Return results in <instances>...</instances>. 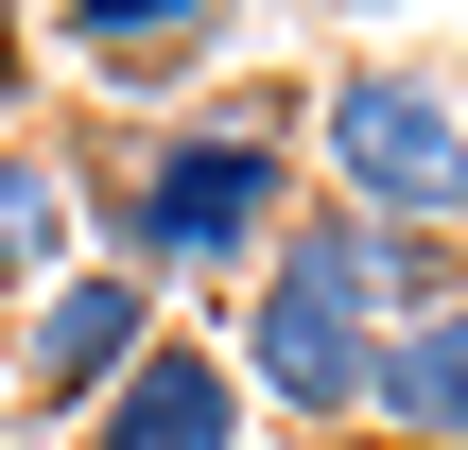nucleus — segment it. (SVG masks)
<instances>
[{"mask_svg":"<svg viewBox=\"0 0 468 450\" xmlns=\"http://www.w3.org/2000/svg\"><path fill=\"white\" fill-rule=\"evenodd\" d=\"M365 434H382V450H468V295H452V312H417V330L382 347Z\"/></svg>","mask_w":468,"mask_h":450,"instance_id":"0eeeda50","label":"nucleus"},{"mask_svg":"<svg viewBox=\"0 0 468 450\" xmlns=\"http://www.w3.org/2000/svg\"><path fill=\"white\" fill-rule=\"evenodd\" d=\"M243 416H261V399H243V364H226V347H191V330H156V347L104 382V416H87L69 450H261Z\"/></svg>","mask_w":468,"mask_h":450,"instance_id":"39448f33","label":"nucleus"},{"mask_svg":"<svg viewBox=\"0 0 468 450\" xmlns=\"http://www.w3.org/2000/svg\"><path fill=\"white\" fill-rule=\"evenodd\" d=\"M17 87H35V35L0 17V139H17Z\"/></svg>","mask_w":468,"mask_h":450,"instance_id":"1a4fd4ad","label":"nucleus"},{"mask_svg":"<svg viewBox=\"0 0 468 450\" xmlns=\"http://www.w3.org/2000/svg\"><path fill=\"white\" fill-rule=\"evenodd\" d=\"M139 347H156V295H139L122 260H69V277H52V295L17 312V399L87 434V416H104V382H122Z\"/></svg>","mask_w":468,"mask_h":450,"instance_id":"20e7f679","label":"nucleus"},{"mask_svg":"<svg viewBox=\"0 0 468 450\" xmlns=\"http://www.w3.org/2000/svg\"><path fill=\"white\" fill-rule=\"evenodd\" d=\"M243 399H278L295 434H365V382H382V330L347 312V295H313L295 260H261L243 277Z\"/></svg>","mask_w":468,"mask_h":450,"instance_id":"7ed1b4c3","label":"nucleus"},{"mask_svg":"<svg viewBox=\"0 0 468 450\" xmlns=\"http://www.w3.org/2000/svg\"><path fill=\"white\" fill-rule=\"evenodd\" d=\"M313 208L399 225V243H452L468 225V104L417 52H330L313 69Z\"/></svg>","mask_w":468,"mask_h":450,"instance_id":"f03ea898","label":"nucleus"},{"mask_svg":"<svg viewBox=\"0 0 468 450\" xmlns=\"http://www.w3.org/2000/svg\"><path fill=\"white\" fill-rule=\"evenodd\" d=\"M69 225H87V191H69V156H35V139H0V312H35V295L69 277Z\"/></svg>","mask_w":468,"mask_h":450,"instance_id":"6e6552de","label":"nucleus"},{"mask_svg":"<svg viewBox=\"0 0 468 450\" xmlns=\"http://www.w3.org/2000/svg\"><path fill=\"white\" fill-rule=\"evenodd\" d=\"M278 450H382V434H278Z\"/></svg>","mask_w":468,"mask_h":450,"instance_id":"9d476101","label":"nucleus"},{"mask_svg":"<svg viewBox=\"0 0 468 450\" xmlns=\"http://www.w3.org/2000/svg\"><path fill=\"white\" fill-rule=\"evenodd\" d=\"M226 35H243L226 0H52V52L104 69V87H156V121H174V87H191Z\"/></svg>","mask_w":468,"mask_h":450,"instance_id":"423d86ee","label":"nucleus"},{"mask_svg":"<svg viewBox=\"0 0 468 450\" xmlns=\"http://www.w3.org/2000/svg\"><path fill=\"white\" fill-rule=\"evenodd\" d=\"M295 173H313L295 156V104H174L122 156H87L69 191H87L104 260L156 295V277H261L278 225H295Z\"/></svg>","mask_w":468,"mask_h":450,"instance_id":"f257e3e1","label":"nucleus"}]
</instances>
